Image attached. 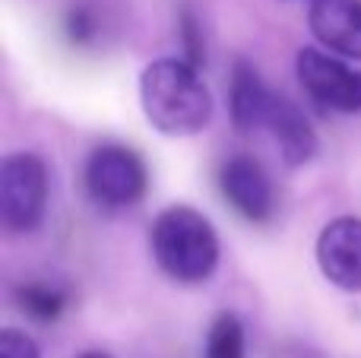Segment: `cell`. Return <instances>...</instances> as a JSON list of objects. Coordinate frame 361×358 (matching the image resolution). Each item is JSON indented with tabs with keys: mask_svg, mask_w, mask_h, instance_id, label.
I'll return each instance as SVG.
<instances>
[{
	"mask_svg": "<svg viewBox=\"0 0 361 358\" xmlns=\"http://www.w3.org/2000/svg\"><path fill=\"white\" fill-rule=\"evenodd\" d=\"M140 101L156 130L169 137H190L206 130L212 118V95L203 76L184 57L152 61L140 76Z\"/></svg>",
	"mask_w": 361,
	"mask_h": 358,
	"instance_id": "cell-1",
	"label": "cell"
},
{
	"mask_svg": "<svg viewBox=\"0 0 361 358\" xmlns=\"http://www.w3.org/2000/svg\"><path fill=\"white\" fill-rule=\"evenodd\" d=\"M149 247L162 273L178 283H203L219 264V238L209 219L190 206H171L156 216Z\"/></svg>",
	"mask_w": 361,
	"mask_h": 358,
	"instance_id": "cell-2",
	"label": "cell"
},
{
	"mask_svg": "<svg viewBox=\"0 0 361 358\" xmlns=\"http://www.w3.org/2000/svg\"><path fill=\"white\" fill-rule=\"evenodd\" d=\"M48 206V168L32 152L6 156L0 165V219L10 232H32Z\"/></svg>",
	"mask_w": 361,
	"mask_h": 358,
	"instance_id": "cell-3",
	"label": "cell"
},
{
	"mask_svg": "<svg viewBox=\"0 0 361 358\" xmlns=\"http://www.w3.org/2000/svg\"><path fill=\"white\" fill-rule=\"evenodd\" d=\"M86 190L105 209L133 206L146 194V165L127 146H99L86 162Z\"/></svg>",
	"mask_w": 361,
	"mask_h": 358,
	"instance_id": "cell-4",
	"label": "cell"
},
{
	"mask_svg": "<svg viewBox=\"0 0 361 358\" xmlns=\"http://www.w3.org/2000/svg\"><path fill=\"white\" fill-rule=\"evenodd\" d=\"M295 70H298L305 92L314 101L343 114L361 111V70L349 67L345 61L320 48H301Z\"/></svg>",
	"mask_w": 361,
	"mask_h": 358,
	"instance_id": "cell-5",
	"label": "cell"
},
{
	"mask_svg": "<svg viewBox=\"0 0 361 358\" xmlns=\"http://www.w3.org/2000/svg\"><path fill=\"white\" fill-rule=\"evenodd\" d=\"M320 273L343 292H361V219L339 216L317 238Z\"/></svg>",
	"mask_w": 361,
	"mask_h": 358,
	"instance_id": "cell-6",
	"label": "cell"
},
{
	"mask_svg": "<svg viewBox=\"0 0 361 358\" xmlns=\"http://www.w3.org/2000/svg\"><path fill=\"white\" fill-rule=\"evenodd\" d=\"M219 184L222 194L238 213L247 222H267L273 216L276 197H273V184H269L267 171L260 168V162L247 156H235L222 165L219 171Z\"/></svg>",
	"mask_w": 361,
	"mask_h": 358,
	"instance_id": "cell-7",
	"label": "cell"
},
{
	"mask_svg": "<svg viewBox=\"0 0 361 358\" xmlns=\"http://www.w3.org/2000/svg\"><path fill=\"white\" fill-rule=\"evenodd\" d=\"M307 19L324 48L361 61V0H314Z\"/></svg>",
	"mask_w": 361,
	"mask_h": 358,
	"instance_id": "cell-8",
	"label": "cell"
},
{
	"mask_svg": "<svg viewBox=\"0 0 361 358\" xmlns=\"http://www.w3.org/2000/svg\"><path fill=\"white\" fill-rule=\"evenodd\" d=\"M228 101H231V121H235L238 130H257V127H267L276 92L260 80L254 63L238 61L235 73H231Z\"/></svg>",
	"mask_w": 361,
	"mask_h": 358,
	"instance_id": "cell-9",
	"label": "cell"
},
{
	"mask_svg": "<svg viewBox=\"0 0 361 358\" xmlns=\"http://www.w3.org/2000/svg\"><path fill=\"white\" fill-rule=\"evenodd\" d=\"M267 130L273 133L276 146H279L282 159L288 165H305L314 159L317 152V137H314V127L307 124V118L292 105L288 99L276 95L273 111L267 118Z\"/></svg>",
	"mask_w": 361,
	"mask_h": 358,
	"instance_id": "cell-10",
	"label": "cell"
},
{
	"mask_svg": "<svg viewBox=\"0 0 361 358\" xmlns=\"http://www.w3.org/2000/svg\"><path fill=\"white\" fill-rule=\"evenodd\" d=\"M203 358H244V327L235 314H219L206 336Z\"/></svg>",
	"mask_w": 361,
	"mask_h": 358,
	"instance_id": "cell-11",
	"label": "cell"
},
{
	"mask_svg": "<svg viewBox=\"0 0 361 358\" xmlns=\"http://www.w3.org/2000/svg\"><path fill=\"white\" fill-rule=\"evenodd\" d=\"M16 295H19L23 311H29L38 321H54L67 308V295L61 289H51V285H23Z\"/></svg>",
	"mask_w": 361,
	"mask_h": 358,
	"instance_id": "cell-12",
	"label": "cell"
},
{
	"mask_svg": "<svg viewBox=\"0 0 361 358\" xmlns=\"http://www.w3.org/2000/svg\"><path fill=\"white\" fill-rule=\"evenodd\" d=\"M0 358H42V355H38V346L32 336H25L23 330L6 327L0 333Z\"/></svg>",
	"mask_w": 361,
	"mask_h": 358,
	"instance_id": "cell-13",
	"label": "cell"
},
{
	"mask_svg": "<svg viewBox=\"0 0 361 358\" xmlns=\"http://www.w3.org/2000/svg\"><path fill=\"white\" fill-rule=\"evenodd\" d=\"M184 44H187V57H184V61L190 63V67L200 70L206 51H203V42L197 38V23H193V16H184Z\"/></svg>",
	"mask_w": 361,
	"mask_h": 358,
	"instance_id": "cell-14",
	"label": "cell"
},
{
	"mask_svg": "<svg viewBox=\"0 0 361 358\" xmlns=\"http://www.w3.org/2000/svg\"><path fill=\"white\" fill-rule=\"evenodd\" d=\"M67 32H70V38H73L76 44L89 42V38H92V32H95L92 16H89L86 10H76V13H70V19H67Z\"/></svg>",
	"mask_w": 361,
	"mask_h": 358,
	"instance_id": "cell-15",
	"label": "cell"
},
{
	"mask_svg": "<svg viewBox=\"0 0 361 358\" xmlns=\"http://www.w3.org/2000/svg\"><path fill=\"white\" fill-rule=\"evenodd\" d=\"M80 358H111V355H105V352H86V355H80Z\"/></svg>",
	"mask_w": 361,
	"mask_h": 358,
	"instance_id": "cell-16",
	"label": "cell"
},
{
	"mask_svg": "<svg viewBox=\"0 0 361 358\" xmlns=\"http://www.w3.org/2000/svg\"><path fill=\"white\" fill-rule=\"evenodd\" d=\"M311 4H314V0H311Z\"/></svg>",
	"mask_w": 361,
	"mask_h": 358,
	"instance_id": "cell-17",
	"label": "cell"
}]
</instances>
